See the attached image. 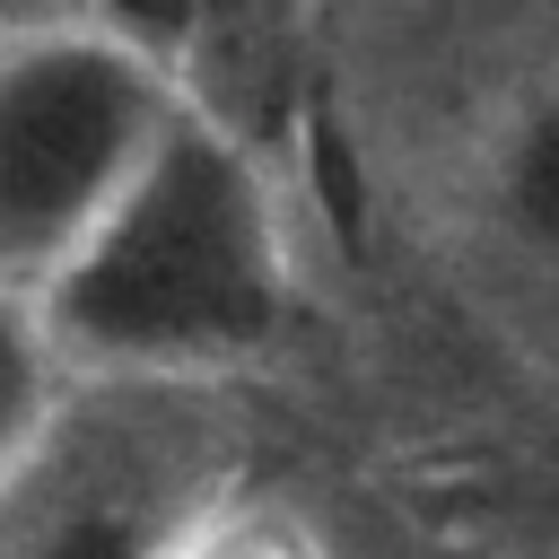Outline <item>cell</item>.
I'll use <instances>...</instances> for the list:
<instances>
[{
    "mask_svg": "<svg viewBox=\"0 0 559 559\" xmlns=\"http://www.w3.org/2000/svg\"><path fill=\"white\" fill-rule=\"evenodd\" d=\"M297 297L288 210L253 140L183 96L131 183L35 280V314L70 376L227 384L280 349Z\"/></svg>",
    "mask_w": 559,
    "mask_h": 559,
    "instance_id": "obj_1",
    "label": "cell"
},
{
    "mask_svg": "<svg viewBox=\"0 0 559 559\" xmlns=\"http://www.w3.org/2000/svg\"><path fill=\"white\" fill-rule=\"evenodd\" d=\"M245 489L227 384L70 376L0 472V559H166Z\"/></svg>",
    "mask_w": 559,
    "mask_h": 559,
    "instance_id": "obj_2",
    "label": "cell"
},
{
    "mask_svg": "<svg viewBox=\"0 0 559 559\" xmlns=\"http://www.w3.org/2000/svg\"><path fill=\"white\" fill-rule=\"evenodd\" d=\"M192 87L122 35L61 17L0 35V280L35 288L131 183Z\"/></svg>",
    "mask_w": 559,
    "mask_h": 559,
    "instance_id": "obj_3",
    "label": "cell"
},
{
    "mask_svg": "<svg viewBox=\"0 0 559 559\" xmlns=\"http://www.w3.org/2000/svg\"><path fill=\"white\" fill-rule=\"evenodd\" d=\"M489 210L515 236V253L559 280V96H542L507 122V140L489 157Z\"/></svg>",
    "mask_w": 559,
    "mask_h": 559,
    "instance_id": "obj_4",
    "label": "cell"
},
{
    "mask_svg": "<svg viewBox=\"0 0 559 559\" xmlns=\"http://www.w3.org/2000/svg\"><path fill=\"white\" fill-rule=\"evenodd\" d=\"M61 384H70V367H61V349H52L44 314H35V288L0 280V472L26 454V437L44 428Z\"/></svg>",
    "mask_w": 559,
    "mask_h": 559,
    "instance_id": "obj_5",
    "label": "cell"
},
{
    "mask_svg": "<svg viewBox=\"0 0 559 559\" xmlns=\"http://www.w3.org/2000/svg\"><path fill=\"white\" fill-rule=\"evenodd\" d=\"M79 17H87V26H105V35H122L131 52L166 61V70L192 87L201 52L245 17V0H79Z\"/></svg>",
    "mask_w": 559,
    "mask_h": 559,
    "instance_id": "obj_6",
    "label": "cell"
},
{
    "mask_svg": "<svg viewBox=\"0 0 559 559\" xmlns=\"http://www.w3.org/2000/svg\"><path fill=\"white\" fill-rule=\"evenodd\" d=\"M166 559H323V542L288 515V507H271V498H253V489H236L218 515H201Z\"/></svg>",
    "mask_w": 559,
    "mask_h": 559,
    "instance_id": "obj_7",
    "label": "cell"
},
{
    "mask_svg": "<svg viewBox=\"0 0 559 559\" xmlns=\"http://www.w3.org/2000/svg\"><path fill=\"white\" fill-rule=\"evenodd\" d=\"M79 17V0H0V35H26V26H61Z\"/></svg>",
    "mask_w": 559,
    "mask_h": 559,
    "instance_id": "obj_8",
    "label": "cell"
}]
</instances>
